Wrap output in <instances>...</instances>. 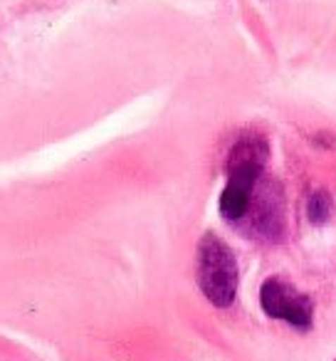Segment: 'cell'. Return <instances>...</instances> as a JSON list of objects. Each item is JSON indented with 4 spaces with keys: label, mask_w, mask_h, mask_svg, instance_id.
Returning a JSON list of instances; mask_svg holds the SVG:
<instances>
[{
    "label": "cell",
    "mask_w": 336,
    "mask_h": 361,
    "mask_svg": "<svg viewBox=\"0 0 336 361\" xmlns=\"http://www.w3.org/2000/svg\"><path fill=\"white\" fill-rule=\"evenodd\" d=\"M260 305L267 317L285 324L294 326V329H309L314 322V302L309 295L297 290L292 282L282 280V277H270L262 282L260 287Z\"/></svg>",
    "instance_id": "cell-3"
},
{
    "label": "cell",
    "mask_w": 336,
    "mask_h": 361,
    "mask_svg": "<svg viewBox=\"0 0 336 361\" xmlns=\"http://www.w3.org/2000/svg\"><path fill=\"white\" fill-rule=\"evenodd\" d=\"M331 211H334L331 196L324 191V188H316V191L309 196V201H306V218H309L314 226H324V223H329Z\"/></svg>",
    "instance_id": "cell-5"
},
{
    "label": "cell",
    "mask_w": 336,
    "mask_h": 361,
    "mask_svg": "<svg viewBox=\"0 0 336 361\" xmlns=\"http://www.w3.org/2000/svg\"><path fill=\"white\" fill-rule=\"evenodd\" d=\"M270 159V144L257 131H245L228 154V183L218 201V211L225 221L240 223L250 208L252 193L265 176V161Z\"/></svg>",
    "instance_id": "cell-1"
},
{
    "label": "cell",
    "mask_w": 336,
    "mask_h": 361,
    "mask_svg": "<svg viewBox=\"0 0 336 361\" xmlns=\"http://www.w3.org/2000/svg\"><path fill=\"white\" fill-rule=\"evenodd\" d=\"M334 361H336V359H334Z\"/></svg>",
    "instance_id": "cell-6"
},
{
    "label": "cell",
    "mask_w": 336,
    "mask_h": 361,
    "mask_svg": "<svg viewBox=\"0 0 336 361\" xmlns=\"http://www.w3.org/2000/svg\"><path fill=\"white\" fill-rule=\"evenodd\" d=\"M196 282L211 305L230 307L237 297L240 270L232 247L216 233H206L196 250Z\"/></svg>",
    "instance_id": "cell-2"
},
{
    "label": "cell",
    "mask_w": 336,
    "mask_h": 361,
    "mask_svg": "<svg viewBox=\"0 0 336 361\" xmlns=\"http://www.w3.org/2000/svg\"><path fill=\"white\" fill-rule=\"evenodd\" d=\"M245 218H252V228L260 233L262 238H280L282 228H285V211H282V193L277 183H267L262 180L257 183L255 193H252L250 208H247Z\"/></svg>",
    "instance_id": "cell-4"
}]
</instances>
